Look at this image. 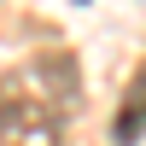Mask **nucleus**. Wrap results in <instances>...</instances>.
<instances>
[{
	"label": "nucleus",
	"instance_id": "2",
	"mask_svg": "<svg viewBox=\"0 0 146 146\" xmlns=\"http://www.w3.org/2000/svg\"><path fill=\"white\" fill-rule=\"evenodd\" d=\"M140 135H146V64L135 70L123 105H117V123H111V140H117V146H135Z\"/></svg>",
	"mask_w": 146,
	"mask_h": 146
},
{
	"label": "nucleus",
	"instance_id": "1",
	"mask_svg": "<svg viewBox=\"0 0 146 146\" xmlns=\"http://www.w3.org/2000/svg\"><path fill=\"white\" fill-rule=\"evenodd\" d=\"M0 146H58V117L47 100L29 94H0Z\"/></svg>",
	"mask_w": 146,
	"mask_h": 146
}]
</instances>
